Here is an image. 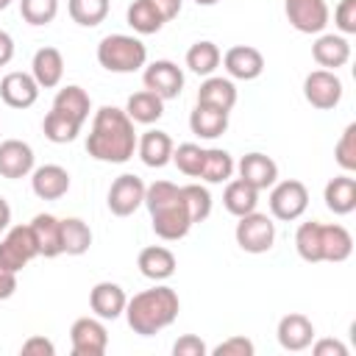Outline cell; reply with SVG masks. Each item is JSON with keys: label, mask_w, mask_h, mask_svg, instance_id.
Masks as SVG:
<instances>
[{"label": "cell", "mask_w": 356, "mask_h": 356, "mask_svg": "<svg viewBox=\"0 0 356 356\" xmlns=\"http://www.w3.org/2000/svg\"><path fill=\"white\" fill-rule=\"evenodd\" d=\"M22 353H28V356H53L56 345L50 339H44V337H28L22 342Z\"/></svg>", "instance_id": "cell-46"}, {"label": "cell", "mask_w": 356, "mask_h": 356, "mask_svg": "<svg viewBox=\"0 0 356 356\" xmlns=\"http://www.w3.org/2000/svg\"><path fill=\"white\" fill-rule=\"evenodd\" d=\"M147 61V47L142 39L128 36V33H108L97 44V64L108 72H136Z\"/></svg>", "instance_id": "cell-4"}, {"label": "cell", "mask_w": 356, "mask_h": 356, "mask_svg": "<svg viewBox=\"0 0 356 356\" xmlns=\"http://www.w3.org/2000/svg\"><path fill=\"white\" fill-rule=\"evenodd\" d=\"M323 200H325L328 211H334L339 217L350 214L356 209V178H350V172L331 178L323 189Z\"/></svg>", "instance_id": "cell-27"}, {"label": "cell", "mask_w": 356, "mask_h": 356, "mask_svg": "<svg viewBox=\"0 0 356 356\" xmlns=\"http://www.w3.org/2000/svg\"><path fill=\"white\" fill-rule=\"evenodd\" d=\"M334 159L345 172L356 170V122H350L334 145Z\"/></svg>", "instance_id": "cell-42"}, {"label": "cell", "mask_w": 356, "mask_h": 356, "mask_svg": "<svg viewBox=\"0 0 356 356\" xmlns=\"http://www.w3.org/2000/svg\"><path fill=\"white\" fill-rule=\"evenodd\" d=\"M75 356H103L108 348V331L100 317H78L70 328Z\"/></svg>", "instance_id": "cell-11"}, {"label": "cell", "mask_w": 356, "mask_h": 356, "mask_svg": "<svg viewBox=\"0 0 356 356\" xmlns=\"http://www.w3.org/2000/svg\"><path fill=\"white\" fill-rule=\"evenodd\" d=\"M295 250L303 261L309 264H317L323 261V250H320V222L312 220V222H300L298 231H295Z\"/></svg>", "instance_id": "cell-38"}, {"label": "cell", "mask_w": 356, "mask_h": 356, "mask_svg": "<svg viewBox=\"0 0 356 356\" xmlns=\"http://www.w3.org/2000/svg\"><path fill=\"white\" fill-rule=\"evenodd\" d=\"M222 67L236 81H256L264 72V56L250 44H234L222 53Z\"/></svg>", "instance_id": "cell-13"}, {"label": "cell", "mask_w": 356, "mask_h": 356, "mask_svg": "<svg viewBox=\"0 0 356 356\" xmlns=\"http://www.w3.org/2000/svg\"><path fill=\"white\" fill-rule=\"evenodd\" d=\"M125 303H128V295L114 281H100L89 292V306L100 320H117L120 314H125Z\"/></svg>", "instance_id": "cell-19"}, {"label": "cell", "mask_w": 356, "mask_h": 356, "mask_svg": "<svg viewBox=\"0 0 356 356\" xmlns=\"http://www.w3.org/2000/svg\"><path fill=\"white\" fill-rule=\"evenodd\" d=\"M14 292H17V273L0 267V300H8Z\"/></svg>", "instance_id": "cell-49"}, {"label": "cell", "mask_w": 356, "mask_h": 356, "mask_svg": "<svg viewBox=\"0 0 356 356\" xmlns=\"http://www.w3.org/2000/svg\"><path fill=\"white\" fill-rule=\"evenodd\" d=\"M39 256L31 225H11L6 228V236L0 239V267L8 273H19Z\"/></svg>", "instance_id": "cell-6"}, {"label": "cell", "mask_w": 356, "mask_h": 356, "mask_svg": "<svg viewBox=\"0 0 356 356\" xmlns=\"http://www.w3.org/2000/svg\"><path fill=\"white\" fill-rule=\"evenodd\" d=\"M136 267L150 281H167L175 273L178 261H175V253L170 248H164V245H147V248L139 250Z\"/></svg>", "instance_id": "cell-24"}, {"label": "cell", "mask_w": 356, "mask_h": 356, "mask_svg": "<svg viewBox=\"0 0 356 356\" xmlns=\"http://www.w3.org/2000/svg\"><path fill=\"white\" fill-rule=\"evenodd\" d=\"M236 172H239V178H242L245 184H250V186L259 189V192L270 189V186L278 181V164H275L267 153H259V150L245 153V156L239 159V164H236Z\"/></svg>", "instance_id": "cell-17"}, {"label": "cell", "mask_w": 356, "mask_h": 356, "mask_svg": "<svg viewBox=\"0 0 356 356\" xmlns=\"http://www.w3.org/2000/svg\"><path fill=\"white\" fill-rule=\"evenodd\" d=\"M312 58L323 67V70H339L350 61V44L342 33H320L312 44Z\"/></svg>", "instance_id": "cell-20"}, {"label": "cell", "mask_w": 356, "mask_h": 356, "mask_svg": "<svg viewBox=\"0 0 356 356\" xmlns=\"http://www.w3.org/2000/svg\"><path fill=\"white\" fill-rule=\"evenodd\" d=\"M136 131L134 120L125 108L100 106L92 117V128L86 136V153L106 164H125L136 153Z\"/></svg>", "instance_id": "cell-1"}, {"label": "cell", "mask_w": 356, "mask_h": 356, "mask_svg": "<svg viewBox=\"0 0 356 356\" xmlns=\"http://www.w3.org/2000/svg\"><path fill=\"white\" fill-rule=\"evenodd\" d=\"M334 25L342 36L356 33V0H339V6L334 8Z\"/></svg>", "instance_id": "cell-44"}, {"label": "cell", "mask_w": 356, "mask_h": 356, "mask_svg": "<svg viewBox=\"0 0 356 356\" xmlns=\"http://www.w3.org/2000/svg\"><path fill=\"white\" fill-rule=\"evenodd\" d=\"M222 206L225 211H231L234 217L250 214L259 206V189H253L250 184H245L242 178L225 181V192H222Z\"/></svg>", "instance_id": "cell-30"}, {"label": "cell", "mask_w": 356, "mask_h": 356, "mask_svg": "<svg viewBox=\"0 0 356 356\" xmlns=\"http://www.w3.org/2000/svg\"><path fill=\"white\" fill-rule=\"evenodd\" d=\"M220 61H222V53H220V47H217L214 42H209V39L195 42V44L186 50V67H189L195 75L209 78V75L220 67Z\"/></svg>", "instance_id": "cell-35"}, {"label": "cell", "mask_w": 356, "mask_h": 356, "mask_svg": "<svg viewBox=\"0 0 356 356\" xmlns=\"http://www.w3.org/2000/svg\"><path fill=\"white\" fill-rule=\"evenodd\" d=\"M181 195H184V203H186V211H189L192 222H203L211 214V192L206 186L186 184V186H181Z\"/></svg>", "instance_id": "cell-39"}, {"label": "cell", "mask_w": 356, "mask_h": 356, "mask_svg": "<svg viewBox=\"0 0 356 356\" xmlns=\"http://www.w3.org/2000/svg\"><path fill=\"white\" fill-rule=\"evenodd\" d=\"M211 353H214V356H253V353H256V345H253L248 337L234 334V337L222 339Z\"/></svg>", "instance_id": "cell-43"}, {"label": "cell", "mask_w": 356, "mask_h": 356, "mask_svg": "<svg viewBox=\"0 0 356 356\" xmlns=\"http://www.w3.org/2000/svg\"><path fill=\"white\" fill-rule=\"evenodd\" d=\"M172 139L167 131H159V128H150L145 131L139 139H136V153L142 159L145 167H164L172 161Z\"/></svg>", "instance_id": "cell-21"}, {"label": "cell", "mask_w": 356, "mask_h": 356, "mask_svg": "<svg viewBox=\"0 0 356 356\" xmlns=\"http://www.w3.org/2000/svg\"><path fill=\"white\" fill-rule=\"evenodd\" d=\"M19 14L28 25H50L58 14V0H19Z\"/></svg>", "instance_id": "cell-41"}, {"label": "cell", "mask_w": 356, "mask_h": 356, "mask_svg": "<svg viewBox=\"0 0 356 356\" xmlns=\"http://www.w3.org/2000/svg\"><path fill=\"white\" fill-rule=\"evenodd\" d=\"M142 83H145V89H150L161 100H175L184 92V72H181V67L175 61L159 58V61L145 67Z\"/></svg>", "instance_id": "cell-10"}, {"label": "cell", "mask_w": 356, "mask_h": 356, "mask_svg": "<svg viewBox=\"0 0 356 356\" xmlns=\"http://www.w3.org/2000/svg\"><path fill=\"white\" fill-rule=\"evenodd\" d=\"M125 114L139 122V125H153L161 120L164 114V100L159 95H153L150 89H142V92H134L125 103Z\"/></svg>", "instance_id": "cell-29"}, {"label": "cell", "mask_w": 356, "mask_h": 356, "mask_svg": "<svg viewBox=\"0 0 356 356\" xmlns=\"http://www.w3.org/2000/svg\"><path fill=\"white\" fill-rule=\"evenodd\" d=\"M342 81L334 70H314L303 78V97L312 108H320V111H328V108H337L339 100H342Z\"/></svg>", "instance_id": "cell-8"}, {"label": "cell", "mask_w": 356, "mask_h": 356, "mask_svg": "<svg viewBox=\"0 0 356 356\" xmlns=\"http://www.w3.org/2000/svg\"><path fill=\"white\" fill-rule=\"evenodd\" d=\"M181 312L178 292L167 284H156L153 289H142L125 303V320L134 334L139 337H153L175 323Z\"/></svg>", "instance_id": "cell-2"}, {"label": "cell", "mask_w": 356, "mask_h": 356, "mask_svg": "<svg viewBox=\"0 0 356 356\" xmlns=\"http://www.w3.org/2000/svg\"><path fill=\"white\" fill-rule=\"evenodd\" d=\"M31 189L39 200H58L70 192V172L61 164H42L31 172Z\"/></svg>", "instance_id": "cell-18"}, {"label": "cell", "mask_w": 356, "mask_h": 356, "mask_svg": "<svg viewBox=\"0 0 356 356\" xmlns=\"http://www.w3.org/2000/svg\"><path fill=\"white\" fill-rule=\"evenodd\" d=\"M142 206H147L153 231L164 242L184 239L189 234V228L195 225L189 211H186L181 186L172 181H153L150 186H145V203Z\"/></svg>", "instance_id": "cell-3"}, {"label": "cell", "mask_w": 356, "mask_h": 356, "mask_svg": "<svg viewBox=\"0 0 356 356\" xmlns=\"http://www.w3.org/2000/svg\"><path fill=\"white\" fill-rule=\"evenodd\" d=\"M33 147L22 139H3L0 142V175L3 178H25L33 172Z\"/></svg>", "instance_id": "cell-16"}, {"label": "cell", "mask_w": 356, "mask_h": 356, "mask_svg": "<svg viewBox=\"0 0 356 356\" xmlns=\"http://www.w3.org/2000/svg\"><path fill=\"white\" fill-rule=\"evenodd\" d=\"M150 6L161 14V19H164V22H170V19H175V17L181 14L184 0H150Z\"/></svg>", "instance_id": "cell-48"}, {"label": "cell", "mask_w": 356, "mask_h": 356, "mask_svg": "<svg viewBox=\"0 0 356 356\" xmlns=\"http://www.w3.org/2000/svg\"><path fill=\"white\" fill-rule=\"evenodd\" d=\"M206 353H209L206 342L200 337H195V334H184L172 345V356H206Z\"/></svg>", "instance_id": "cell-45"}, {"label": "cell", "mask_w": 356, "mask_h": 356, "mask_svg": "<svg viewBox=\"0 0 356 356\" xmlns=\"http://www.w3.org/2000/svg\"><path fill=\"white\" fill-rule=\"evenodd\" d=\"M81 128H83L81 120H75V117H70V114H64V111H58V108H50L47 117H44V122H42L44 136H47L50 142H56V145L72 142V139L81 134Z\"/></svg>", "instance_id": "cell-34"}, {"label": "cell", "mask_w": 356, "mask_h": 356, "mask_svg": "<svg viewBox=\"0 0 356 356\" xmlns=\"http://www.w3.org/2000/svg\"><path fill=\"white\" fill-rule=\"evenodd\" d=\"M0 97L8 108H31L39 100V83L31 72H6L0 81Z\"/></svg>", "instance_id": "cell-15"}, {"label": "cell", "mask_w": 356, "mask_h": 356, "mask_svg": "<svg viewBox=\"0 0 356 356\" xmlns=\"http://www.w3.org/2000/svg\"><path fill=\"white\" fill-rule=\"evenodd\" d=\"M8 225H11V206H8L6 197H0V234H3Z\"/></svg>", "instance_id": "cell-51"}, {"label": "cell", "mask_w": 356, "mask_h": 356, "mask_svg": "<svg viewBox=\"0 0 356 356\" xmlns=\"http://www.w3.org/2000/svg\"><path fill=\"white\" fill-rule=\"evenodd\" d=\"M67 11L81 28H95L108 17V0H67Z\"/></svg>", "instance_id": "cell-37"}, {"label": "cell", "mask_w": 356, "mask_h": 356, "mask_svg": "<svg viewBox=\"0 0 356 356\" xmlns=\"http://www.w3.org/2000/svg\"><path fill=\"white\" fill-rule=\"evenodd\" d=\"M53 108H58V111H64V114H70V117L86 122V120H89V111H92V97L86 95L83 86L70 83V86H64V89L56 92Z\"/></svg>", "instance_id": "cell-31"}, {"label": "cell", "mask_w": 356, "mask_h": 356, "mask_svg": "<svg viewBox=\"0 0 356 356\" xmlns=\"http://www.w3.org/2000/svg\"><path fill=\"white\" fill-rule=\"evenodd\" d=\"M125 19H128V25H131L136 33H142V36L159 33V31L164 28V19H161V14L150 6V0H134V3L128 6Z\"/></svg>", "instance_id": "cell-36"}, {"label": "cell", "mask_w": 356, "mask_h": 356, "mask_svg": "<svg viewBox=\"0 0 356 356\" xmlns=\"http://www.w3.org/2000/svg\"><path fill=\"white\" fill-rule=\"evenodd\" d=\"M234 236L245 253H267L275 242V222H273V217H267L261 211H250V214L239 217Z\"/></svg>", "instance_id": "cell-7"}, {"label": "cell", "mask_w": 356, "mask_h": 356, "mask_svg": "<svg viewBox=\"0 0 356 356\" xmlns=\"http://www.w3.org/2000/svg\"><path fill=\"white\" fill-rule=\"evenodd\" d=\"M320 250H323V261L339 264V261L350 259V253H353L350 231L339 222H328V225L320 222Z\"/></svg>", "instance_id": "cell-25"}, {"label": "cell", "mask_w": 356, "mask_h": 356, "mask_svg": "<svg viewBox=\"0 0 356 356\" xmlns=\"http://www.w3.org/2000/svg\"><path fill=\"white\" fill-rule=\"evenodd\" d=\"M234 170H236V164H234V159H231L228 150H222V147H206L203 167H200V175L197 178H203L206 184H225V181H231Z\"/></svg>", "instance_id": "cell-32"}, {"label": "cell", "mask_w": 356, "mask_h": 356, "mask_svg": "<svg viewBox=\"0 0 356 356\" xmlns=\"http://www.w3.org/2000/svg\"><path fill=\"white\" fill-rule=\"evenodd\" d=\"M108 211L114 217H131L142 203H145V181L134 172H122L111 181L108 186Z\"/></svg>", "instance_id": "cell-9"}, {"label": "cell", "mask_w": 356, "mask_h": 356, "mask_svg": "<svg viewBox=\"0 0 356 356\" xmlns=\"http://www.w3.org/2000/svg\"><path fill=\"white\" fill-rule=\"evenodd\" d=\"M309 209V189L303 181L289 178V181H275L270 186V214L281 222H292L303 217Z\"/></svg>", "instance_id": "cell-5"}, {"label": "cell", "mask_w": 356, "mask_h": 356, "mask_svg": "<svg viewBox=\"0 0 356 356\" xmlns=\"http://www.w3.org/2000/svg\"><path fill=\"white\" fill-rule=\"evenodd\" d=\"M28 225H31V234H33V242H36L39 256L56 259V256L64 253V248H61V220L58 217H53V214H36Z\"/></svg>", "instance_id": "cell-23"}, {"label": "cell", "mask_w": 356, "mask_h": 356, "mask_svg": "<svg viewBox=\"0 0 356 356\" xmlns=\"http://www.w3.org/2000/svg\"><path fill=\"white\" fill-rule=\"evenodd\" d=\"M309 348L314 356H348V348L339 339H317Z\"/></svg>", "instance_id": "cell-47"}, {"label": "cell", "mask_w": 356, "mask_h": 356, "mask_svg": "<svg viewBox=\"0 0 356 356\" xmlns=\"http://www.w3.org/2000/svg\"><path fill=\"white\" fill-rule=\"evenodd\" d=\"M11 58H14V39L11 33L0 31V67H6Z\"/></svg>", "instance_id": "cell-50"}, {"label": "cell", "mask_w": 356, "mask_h": 356, "mask_svg": "<svg viewBox=\"0 0 356 356\" xmlns=\"http://www.w3.org/2000/svg\"><path fill=\"white\" fill-rule=\"evenodd\" d=\"M61 248L67 256H83L92 248V228L81 217L61 220Z\"/></svg>", "instance_id": "cell-33"}, {"label": "cell", "mask_w": 356, "mask_h": 356, "mask_svg": "<svg viewBox=\"0 0 356 356\" xmlns=\"http://www.w3.org/2000/svg\"><path fill=\"white\" fill-rule=\"evenodd\" d=\"M284 14L300 33H323L331 17L325 0H284Z\"/></svg>", "instance_id": "cell-12"}, {"label": "cell", "mask_w": 356, "mask_h": 356, "mask_svg": "<svg viewBox=\"0 0 356 356\" xmlns=\"http://www.w3.org/2000/svg\"><path fill=\"white\" fill-rule=\"evenodd\" d=\"M11 3H14V0H0V11H3V8H8Z\"/></svg>", "instance_id": "cell-53"}, {"label": "cell", "mask_w": 356, "mask_h": 356, "mask_svg": "<svg viewBox=\"0 0 356 356\" xmlns=\"http://www.w3.org/2000/svg\"><path fill=\"white\" fill-rule=\"evenodd\" d=\"M197 6H214V3H220V0H195Z\"/></svg>", "instance_id": "cell-52"}, {"label": "cell", "mask_w": 356, "mask_h": 356, "mask_svg": "<svg viewBox=\"0 0 356 356\" xmlns=\"http://www.w3.org/2000/svg\"><path fill=\"white\" fill-rule=\"evenodd\" d=\"M203 156H206V147L195 145V142H181L178 147H172V161L175 167L189 175V178H197L200 175V167H203Z\"/></svg>", "instance_id": "cell-40"}, {"label": "cell", "mask_w": 356, "mask_h": 356, "mask_svg": "<svg viewBox=\"0 0 356 356\" xmlns=\"http://www.w3.org/2000/svg\"><path fill=\"white\" fill-rule=\"evenodd\" d=\"M275 337H278V345L284 350H292V353L306 350L314 342V323L300 312H289L278 320Z\"/></svg>", "instance_id": "cell-14"}, {"label": "cell", "mask_w": 356, "mask_h": 356, "mask_svg": "<svg viewBox=\"0 0 356 356\" xmlns=\"http://www.w3.org/2000/svg\"><path fill=\"white\" fill-rule=\"evenodd\" d=\"M197 103L220 108V111H231L236 106V86H234V81L222 78V75H209L200 83V89H197Z\"/></svg>", "instance_id": "cell-26"}, {"label": "cell", "mask_w": 356, "mask_h": 356, "mask_svg": "<svg viewBox=\"0 0 356 356\" xmlns=\"http://www.w3.org/2000/svg\"><path fill=\"white\" fill-rule=\"evenodd\" d=\"M189 128L200 139H217L228 131V111L211 108V106H195L189 114Z\"/></svg>", "instance_id": "cell-28"}, {"label": "cell", "mask_w": 356, "mask_h": 356, "mask_svg": "<svg viewBox=\"0 0 356 356\" xmlns=\"http://www.w3.org/2000/svg\"><path fill=\"white\" fill-rule=\"evenodd\" d=\"M31 75L39 89H53L64 78V56L58 47H39L31 61Z\"/></svg>", "instance_id": "cell-22"}]
</instances>
